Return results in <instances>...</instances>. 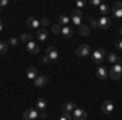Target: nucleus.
<instances>
[{
	"label": "nucleus",
	"mask_w": 122,
	"mask_h": 120,
	"mask_svg": "<svg viewBox=\"0 0 122 120\" xmlns=\"http://www.w3.org/2000/svg\"><path fill=\"white\" fill-rule=\"evenodd\" d=\"M75 104L73 102H65V104H62V112H67V114H73L75 110Z\"/></svg>",
	"instance_id": "17"
},
{
	"label": "nucleus",
	"mask_w": 122,
	"mask_h": 120,
	"mask_svg": "<svg viewBox=\"0 0 122 120\" xmlns=\"http://www.w3.org/2000/svg\"><path fill=\"white\" fill-rule=\"evenodd\" d=\"M59 24H60V26H68V24H70V18H68L67 15H60V16H59Z\"/></svg>",
	"instance_id": "18"
},
{
	"label": "nucleus",
	"mask_w": 122,
	"mask_h": 120,
	"mask_svg": "<svg viewBox=\"0 0 122 120\" xmlns=\"http://www.w3.org/2000/svg\"><path fill=\"white\" fill-rule=\"evenodd\" d=\"M109 5H107V3H101V5H99V13H101V15H103V16H106V13H109Z\"/></svg>",
	"instance_id": "20"
},
{
	"label": "nucleus",
	"mask_w": 122,
	"mask_h": 120,
	"mask_svg": "<svg viewBox=\"0 0 122 120\" xmlns=\"http://www.w3.org/2000/svg\"><path fill=\"white\" fill-rule=\"evenodd\" d=\"M72 15H75V16H83V11H81V10H78V8H75L73 11H72Z\"/></svg>",
	"instance_id": "31"
},
{
	"label": "nucleus",
	"mask_w": 122,
	"mask_h": 120,
	"mask_svg": "<svg viewBox=\"0 0 122 120\" xmlns=\"http://www.w3.org/2000/svg\"><path fill=\"white\" fill-rule=\"evenodd\" d=\"M20 41H23L25 44H28L29 41H31V34H28V33H23V34L20 36Z\"/></svg>",
	"instance_id": "24"
},
{
	"label": "nucleus",
	"mask_w": 122,
	"mask_h": 120,
	"mask_svg": "<svg viewBox=\"0 0 122 120\" xmlns=\"http://www.w3.org/2000/svg\"><path fill=\"white\" fill-rule=\"evenodd\" d=\"M5 52H8V44L5 41H0V54H5Z\"/></svg>",
	"instance_id": "25"
},
{
	"label": "nucleus",
	"mask_w": 122,
	"mask_h": 120,
	"mask_svg": "<svg viewBox=\"0 0 122 120\" xmlns=\"http://www.w3.org/2000/svg\"><path fill=\"white\" fill-rule=\"evenodd\" d=\"M59 120H73V117H72V114L62 112V115H60V119H59Z\"/></svg>",
	"instance_id": "27"
},
{
	"label": "nucleus",
	"mask_w": 122,
	"mask_h": 120,
	"mask_svg": "<svg viewBox=\"0 0 122 120\" xmlns=\"http://www.w3.org/2000/svg\"><path fill=\"white\" fill-rule=\"evenodd\" d=\"M112 110H114V102L112 101H104L101 104V112L103 114L109 115V114H112Z\"/></svg>",
	"instance_id": "7"
},
{
	"label": "nucleus",
	"mask_w": 122,
	"mask_h": 120,
	"mask_svg": "<svg viewBox=\"0 0 122 120\" xmlns=\"http://www.w3.org/2000/svg\"><path fill=\"white\" fill-rule=\"evenodd\" d=\"M116 49H119V50H122V39L116 42Z\"/></svg>",
	"instance_id": "36"
},
{
	"label": "nucleus",
	"mask_w": 122,
	"mask_h": 120,
	"mask_svg": "<svg viewBox=\"0 0 122 120\" xmlns=\"http://www.w3.org/2000/svg\"><path fill=\"white\" fill-rule=\"evenodd\" d=\"M111 11L116 18H122V2H116L112 7H111Z\"/></svg>",
	"instance_id": "8"
},
{
	"label": "nucleus",
	"mask_w": 122,
	"mask_h": 120,
	"mask_svg": "<svg viewBox=\"0 0 122 120\" xmlns=\"http://www.w3.org/2000/svg\"><path fill=\"white\" fill-rule=\"evenodd\" d=\"M91 58H93V62L98 65V67L103 65V60L106 58V50H104L103 47H99V49L93 50V52H91Z\"/></svg>",
	"instance_id": "1"
},
{
	"label": "nucleus",
	"mask_w": 122,
	"mask_h": 120,
	"mask_svg": "<svg viewBox=\"0 0 122 120\" xmlns=\"http://www.w3.org/2000/svg\"><path fill=\"white\" fill-rule=\"evenodd\" d=\"M18 41H20V39H16V37H10V39H8V46L16 47V46H18Z\"/></svg>",
	"instance_id": "28"
},
{
	"label": "nucleus",
	"mask_w": 122,
	"mask_h": 120,
	"mask_svg": "<svg viewBox=\"0 0 122 120\" xmlns=\"http://www.w3.org/2000/svg\"><path fill=\"white\" fill-rule=\"evenodd\" d=\"M111 26V19L107 18V16H101V18L98 19V28L101 29H107Z\"/></svg>",
	"instance_id": "11"
},
{
	"label": "nucleus",
	"mask_w": 122,
	"mask_h": 120,
	"mask_svg": "<svg viewBox=\"0 0 122 120\" xmlns=\"http://www.w3.org/2000/svg\"><path fill=\"white\" fill-rule=\"evenodd\" d=\"M109 76H111L112 80H119V78H122V62L112 65V68L109 70Z\"/></svg>",
	"instance_id": "2"
},
{
	"label": "nucleus",
	"mask_w": 122,
	"mask_h": 120,
	"mask_svg": "<svg viewBox=\"0 0 122 120\" xmlns=\"http://www.w3.org/2000/svg\"><path fill=\"white\" fill-rule=\"evenodd\" d=\"M96 76H98L99 80H106V78H109V70H107L104 65H99V67L96 68Z\"/></svg>",
	"instance_id": "6"
},
{
	"label": "nucleus",
	"mask_w": 122,
	"mask_h": 120,
	"mask_svg": "<svg viewBox=\"0 0 122 120\" xmlns=\"http://www.w3.org/2000/svg\"><path fill=\"white\" fill-rule=\"evenodd\" d=\"M88 21H90V24H91L93 28H98V19H96V18L90 16V18H88Z\"/></svg>",
	"instance_id": "30"
},
{
	"label": "nucleus",
	"mask_w": 122,
	"mask_h": 120,
	"mask_svg": "<svg viewBox=\"0 0 122 120\" xmlns=\"http://www.w3.org/2000/svg\"><path fill=\"white\" fill-rule=\"evenodd\" d=\"M26 76H28L29 80H33V81H34V80L39 76V75H38V70H36L34 67H28V68H26Z\"/></svg>",
	"instance_id": "15"
},
{
	"label": "nucleus",
	"mask_w": 122,
	"mask_h": 120,
	"mask_svg": "<svg viewBox=\"0 0 122 120\" xmlns=\"http://www.w3.org/2000/svg\"><path fill=\"white\" fill-rule=\"evenodd\" d=\"M26 26L31 29H38L39 26H41V19L34 18V16H29L28 19H26Z\"/></svg>",
	"instance_id": "9"
},
{
	"label": "nucleus",
	"mask_w": 122,
	"mask_h": 120,
	"mask_svg": "<svg viewBox=\"0 0 122 120\" xmlns=\"http://www.w3.org/2000/svg\"><path fill=\"white\" fill-rule=\"evenodd\" d=\"M119 34H122V26H121V28H119Z\"/></svg>",
	"instance_id": "39"
},
{
	"label": "nucleus",
	"mask_w": 122,
	"mask_h": 120,
	"mask_svg": "<svg viewBox=\"0 0 122 120\" xmlns=\"http://www.w3.org/2000/svg\"><path fill=\"white\" fill-rule=\"evenodd\" d=\"M60 34L64 36V39H70V37L73 36V31H72V28H70V26H62Z\"/></svg>",
	"instance_id": "16"
},
{
	"label": "nucleus",
	"mask_w": 122,
	"mask_h": 120,
	"mask_svg": "<svg viewBox=\"0 0 122 120\" xmlns=\"http://www.w3.org/2000/svg\"><path fill=\"white\" fill-rule=\"evenodd\" d=\"M38 39L39 41H46L47 39V31L46 29H39L38 31Z\"/></svg>",
	"instance_id": "22"
},
{
	"label": "nucleus",
	"mask_w": 122,
	"mask_h": 120,
	"mask_svg": "<svg viewBox=\"0 0 122 120\" xmlns=\"http://www.w3.org/2000/svg\"><path fill=\"white\" fill-rule=\"evenodd\" d=\"M41 26H44V29H46V26H49V19L42 18V19H41Z\"/></svg>",
	"instance_id": "32"
},
{
	"label": "nucleus",
	"mask_w": 122,
	"mask_h": 120,
	"mask_svg": "<svg viewBox=\"0 0 122 120\" xmlns=\"http://www.w3.org/2000/svg\"><path fill=\"white\" fill-rule=\"evenodd\" d=\"M46 106H47V102H46V99H42V97H39L38 101H36V109H39V110H44Z\"/></svg>",
	"instance_id": "19"
},
{
	"label": "nucleus",
	"mask_w": 122,
	"mask_h": 120,
	"mask_svg": "<svg viewBox=\"0 0 122 120\" xmlns=\"http://www.w3.org/2000/svg\"><path fill=\"white\" fill-rule=\"evenodd\" d=\"M41 62H42L44 65H49V63H52V60H51V58H49V57H47L46 54H44V55L41 57Z\"/></svg>",
	"instance_id": "29"
},
{
	"label": "nucleus",
	"mask_w": 122,
	"mask_h": 120,
	"mask_svg": "<svg viewBox=\"0 0 122 120\" xmlns=\"http://www.w3.org/2000/svg\"><path fill=\"white\" fill-rule=\"evenodd\" d=\"M106 60L109 62V63H119V62H122V58H119L117 57V54H114V52H109V54H106Z\"/></svg>",
	"instance_id": "14"
},
{
	"label": "nucleus",
	"mask_w": 122,
	"mask_h": 120,
	"mask_svg": "<svg viewBox=\"0 0 122 120\" xmlns=\"http://www.w3.org/2000/svg\"><path fill=\"white\" fill-rule=\"evenodd\" d=\"M75 54L78 57H88V55H91V47L88 46V44H81V46L76 47Z\"/></svg>",
	"instance_id": "3"
},
{
	"label": "nucleus",
	"mask_w": 122,
	"mask_h": 120,
	"mask_svg": "<svg viewBox=\"0 0 122 120\" xmlns=\"http://www.w3.org/2000/svg\"><path fill=\"white\" fill-rule=\"evenodd\" d=\"M78 33H80L81 36H88V34H90V28H88L86 24H81V26L78 28Z\"/></svg>",
	"instance_id": "21"
},
{
	"label": "nucleus",
	"mask_w": 122,
	"mask_h": 120,
	"mask_svg": "<svg viewBox=\"0 0 122 120\" xmlns=\"http://www.w3.org/2000/svg\"><path fill=\"white\" fill-rule=\"evenodd\" d=\"M26 49H28L29 54H33V55H36V54L39 52V46L34 42V41H29L28 44H26Z\"/></svg>",
	"instance_id": "12"
},
{
	"label": "nucleus",
	"mask_w": 122,
	"mask_h": 120,
	"mask_svg": "<svg viewBox=\"0 0 122 120\" xmlns=\"http://www.w3.org/2000/svg\"><path fill=\"white\" fill-rule=\"evenodd\" d=\"M85 5H86V3H85L83 0H80V2H76V8H78V10H80V8H83Z\"/></svg>",
	"instance_id": "34"
},
{
	"label": "nucleus",
	"mask_w": 122,
	"mask_h": 120,
	"mask_svg": "<svg viewBox=\"0 0 122 120\" xmlns=\"http://www.w3.org/2000/svg\"><path fill=\"white\" fill-rule=\"evenodd\" d=\"M72 23H73L75 26L80 28V26L83 24V23H81V16H75V15H72Z\"/></svg>",
	"instance_id": "23"
},
{
	"label": "nucleus",
	"mask_w": 122,
	"mask_h": 120,
	"mask_svg": "<svg viewBox=\"0 0 122 120\" xmlns=\"http://www.w3.org/2000/svg\"><path fill=\"white\" fill-rule=\"evenodd\" d=\"M2 29H3V23L0 21V33H2Z\"/></svg>",
	"instance_id": "38"
},
{
	"label": "nucleus",
	"mask_w": 122,
	"mask_h": 120,
	"mask_svg": "<svg viewBox=\"0 0 122 120\" xmlns=\"http://www.w3.org/2000/svg\"><path fill=\"white\" fill-rule=\"evenodd\" d=\"M23 119L25 120H38L39 119V112L34 109V107H31V109H26L25 114H23Z\"/></svg>",
	"instance_id": "4"
},
{
	"label": "nucleus",
	"mask_w": 122,
	"mask_h": 120,
	"mask_svg": "<svg viewBox=\"0 0 122 120\" xmlns=\"http://www.w3.org/2000/svg\"><path fill=\"white\" fill-rule=\"evenodd\" d=\"M46 55L49 57V58H51L52 62H54V60H57V58H59V52H57V49H56V47L49 46V47L46 49Z\"/></svg>",
	"instance_id": "10"
},
{
	"label": "nucleus",
	"mask_w": 122,
	"mask_h": 120,
	"mask_svg": "<svg viewBox=\"0 0 122 120\" xmlns=\"http://www.w3.org/2000/svg\"><path fill=\"white\" fill-rule=\"evenodd\" d=\"M8 5V0H0V7H7Z\"/></svg>",
	"instance_id": "37"
},
{
	"label": "nucleus",
	"mask_w": 122,
	"mask_h": 120,
	"mask_svg": "<svg viewBox=\"0 0 122 120\" xmlns=\"http://www.w3.org/2000/svg\"><path fill=\"white\" fill-rule=\"evenodd\" d=\"M72 117H73V120H86L88 119V114H86V110L76 107L75 110H73V114H72Z\"/></svg>",
	"instance_id": "5"
},
{
	"label": "nucleus",
	"mask_w": 122,
	"mask_h": 120,
	"mask_svg": "<svg viewBox=\"0 0 122 120\" xmlns=\"http://www.w3.org/2000/svg\"><path fill=\"white\" fill-rule=\"evenodd\" d=\"M39 119H42V120L47 119V112L46 110H41V112H39Z\"/></svg>",
	"instance_id": "33"
},
{
	"label": "nucleus",
	"mask_w": 122,
	"mask_h": 120,
	"mask_svg": "<svg viewBox=\"0 0 122 120\" xmlns=\"http://www.w3.org/2000/svg\"><path fill=\"white\" fill-rule=\"evenodd\" d=\"M60 29H62V26H60L59 23H57V24H54V26H51V31H52L54 34H59V33H60Z\"/></svg>",
	"instance_id": "26"
},
{
	"label": "nucleus",
	"mask_w": 122,
	"mask_h": 120,
	"mask_svg": "<svg viewBox=\"0 0 122 120\" xmlns=\"http://www.w3.org/2000/svg\"><path fill=\"white\" fill-rule=\"evenodd\" d=\"M91 5L93 7H99L101 5V0H91Z\"/></svg>",
	"instance_id": "35"
},
{
	"label": "nucleus",
	"mask_w": 122,
	"mask_h": 120,
	"mask_svg": "<svg viewBox=\"0 0 122 120\" xmlns=\"http://www.w3.org/2000/svg\"><path fill=\"white\" fill-rule=\"evenodd\" d=\"M47 81H49V76H38L36 80H34V86L36 88H42V86H46L47 84Z\"/></svg>",
	"instance_id": "13"
}]
</instances>
